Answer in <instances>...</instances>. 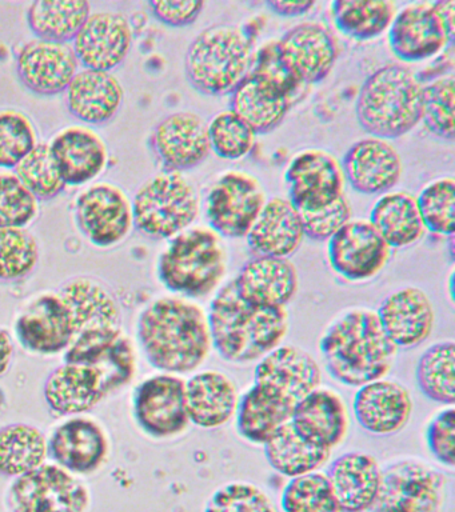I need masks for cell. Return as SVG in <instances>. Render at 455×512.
Returning <instances> with one entry per match:
<instances>
[{"label": "cell", "instance_id": "46", "mask_svg": "<svg viewBox=\"0 0 455 512\" xmlns=\"http://www.w3.org/2000/svg\"><path fill=\"white\" fill-rule=\"evenodd\" d=\"M39 246L26 228H0V280L27 278L37 268Z\"/></svg>", "mask_w": 455, "mask_h": 512}, {"label": "cell", "instance_id": "51", "mask_svg": "<svg viewBox=\"0 0 455 512\" xmlns=\"http://www.w3.org/2000/svg\"><path fill=\"white\" fill-rule=\"evenodd\" d=\"M250 71L270 80L271 83L277 84L281 90L290 96L294 104L302 99L306 87H309L293 74V71L283 60L278 39L267 40L258 50H255L253 66H251Z\"/></svg>", "mask_w": 455, "mask_h": 512}, {"label": "cell", "instance_id": "25", "mask_svg": "<svg viewBox=\"0 0 455 512\" xmlns=\"http://www.w3.org/2000/svg\"><path fill=\"white\" fill-rule=\"evenodd\" d=\"M377 315L398 350L421 346L435 327L434 304L419 287L407 286L391 292L383 299Z\"/></svg>", "mask_w": 455, "mask_h": 512}, {"label": "cell", "instance_id": "13", "mask_svg": "<svg viewBox=\"0 0 455 512\" xmlns=\"http://www.w3.org/2000/svg\"><path fill=\"white\" fill-rule=\"evenodd\" d=\"M7 506L13 512H87L91 492L78 475L58 464L45 463L14 480Z\"/></svg>", "mask_w": 455, "mask_h": 512}, {"label": "cell", "instance_id": "43", "mask_svg": "<svg viewBox=\"0 0 455 512\" xmlns=\"http://www.w3.org/2000/svg\"><path fill=\"white\" fill-rule=\"evenodd\" d=\"M210 150L218 158L238 160L249 155L255 146L257 134L250 124L235 114L233 110H226L215 115L207 124Z\"/></svg>", "mask_w": 455, "mask_h": 512}, {"label": "cell", "instance_id": "34", "mask_svg": "<svg viewBox=\"0 0 455 512\" xmlns=\"http://www.w3.org/2000/svg\"><path fill=\"white\" fill-rule=\"evenodd\" d=\"M66 104L78 120L86 124H103L121 110L125 91L111 72L78 71L67 87Z\"/></svg>", "mask_w": 455, "mask_h": 512}, {"label": "cell", "instance_id": "31", "mask_svg": "<svg viewBox=\"0 0 455 512\" xmlns=\"http://www.w3.org/2000/svg\"><path fill=\"white\" fill-rule=\"evenodd\" d=\"M291 423L307 439L333 451L346 442L350 415L337 391L319 387L295 407Z\"/></svg>", "mask_w": 455, "mask_h": 512}, {"label": "cell", "instance_id": "37", "mask_svg": "<svg viewBox=\"0 0 455 512\" xmlns=\"http://www.w3.org/2000/svg\"><path fill=\"white\" fill-rule=\"evenodd\" d=\"M369 222L391 250L413 246L426 232L417 200L407 191L381 195L371 208Z\"/></svg>", "mask_w": 455, "mask_h": 512}, {"label": "cell", "instance_id": "7", "mask_svg": "<svg viewBox=\"0 0 455 512\" xmlns=\"http://www.w3.org/2000/svg\"><path fill=\"white\" fill-rule=\"evenodd\" d=\"M58 294L66 304L73 327L65 362L93 363L125 335L121 304L101 280L77 276L67 280Z\"/></svg>", "mask_w": 455, "mask_h": 512}, {"label": "cell", "instance_id": "8", "mask_svg": "<svg viewBox=\"0 0 455 512\" xmlns=\"http://www.w3.org/2000/svg\"><path fill=\"white\" fill-rule=\"evenodd\" d=\"M254 52L249 36L237 27L205 28L187 48V80L203 95L231 94L249 74Z\"/></svg>", "mask_w": 455, "mask_h": 512}, {"label": "cell", "instance_id": "10", "mask_svg": "<svg viewBox=\"0 0 455 512\" xmlns=\"http://www.w3.org/2000/svg\"><path fill=\"white\" fill-rule=\"evenodd\" d=\"M454 31V0L410 3L394 16L390 48L403 62H422L451 46Z\"/></svg>", "mask_w": 455, "mask_h": 512}, {"label": "cell", "instance_id": "32", "mask_svg": "<svg viewBox=\"0 0 455 512\" xmlns=\"http://www.w3.org/2000/svg\"><path fill=\"white\" fill-rule=\"evenodd\" d=\"M342 512H370L378 498L382 467L366 452H346L326 472Z\"/></svg>", "mask_w": 455, "mask_h": 512}, {"label": "cell", "instance_id": "50", "mask_svg": "<svg viewBox=\"0 0 455 512\" xmlns=\"http://www.w3.org/2000/svg\"><path fill=\"white\" fill-rule=\"evenodd\" d=\"M203 512H278V508L257 484L230 482L215 490Z\"/></svg>", "mask_w": 455, "mask_h": 512}, {"label": "cell", "instance_id": "19", "mask_svg": "<svg viewBox=\"0 0 455 512\" xmlns=\"http://www.w3.org/2000/svg\"><path fill=\"white\" fill-rule=\"evenodd\" d=\"M15 338L31 354L65 352L73 339L69 311L58 292H42L25 304L15 319Z\"/></svg>", "mask_w": 455, "mask_h": 512}, {"label": "cell", "instance_id": "27", "mask_svg": "<svg viewBox=\"0 0 455 512\" xmlns=\"http://www.w3.org/2000/svg\"><path fill=\"white\" fill-rule=\"evenodd\" d=\"M278 44L287 66L309 87L325 80L338 58L334 35L321 23L298 24L278 39Z\"/></svg>", "mask_w": 455, "mask_h": 512}, {"label": "cell", "instance_id": "3", "mask_svg": "<svg viewBox=\"0 0 455 512\" xmlns=\"http://www.w3.org/2000/svg\"><path fill=\"white\" fill-rule=\"evenodd\" d=\"M319 351L335 382L357 388L385 379L399 352L377 311L366 307L350 308L334 319L319 339Z\"/></svg>", "mask_w": 455, "mask_h": 512}, {"label": "cell", "instance_id": "39", "mask_svg": "<svg viewBox=\"0 0 455 512\" xmlns=\"http://www.w3.org/2000/svg\"><path fill=\"white\" fill-rule=\"evenodd\" d=\"M90 15L85 0H38L27 10V24L37 39L69 43Z\"/></svg>", "mask_w": 455, "mask_h": 512}, {"label": "cell", "instance_id": "44", "mask_svg": "<svg viewBox=\"0 0 455 512\" xmlns=\"http://www.w3.org/2000/svg\"><path fill=\"white\" fill-rule=\"evenodd\" d=\"M417 200L419 214L426 231L437 235L453 236L455 228V182L454 178L433 180L419 191Z\"/></svg>", "mask_w": 455, "mask_h": 512}, {"label": "cell", "instance_id": "1", "mask_svg": "<svg viewBox=\"0 0 455 512\" xmlns=\"http://www.w3.org/2000/svg\"><path fill=\"white\" fill-rule=\"evenodd\" d=\"M322 384L317 360L301 347L282 344L259 360L254 383L239 399L235 424L241 438L263 446L290 422L295 407Z\"/></svg>", "mask_w": 455, "mask_h": 512}, {"label": "cell", "instance_id": "20", "mask_svg": "<svg viewBox=\"0 0 455 512\" xmlns=\"http://www.w3.org/2000/svg\"><path fill=\"white\" fill-rule=\"evenodd\" d=\"M151 147L163 170H193L210 154L207 124L195 112H174L161 120L151 135Z\"/></svg>", "mask_w": 455, "mask_h": 512}, {"label": "cell", "instance_id": "28", "mask_svg": "<svg viewBox=\"0 0 455 512\" xmlns=\"http://www.w3.org/2000/svg\"><path fill=\"white\" fill-rule=\"evenodd\" d=\"M233 282L247 302L274 308H286L299 288L294 263L273 256H254L247 260Z\"/></svg>", "mask_w": 455, "mask_h": 512}, {"label": "cell", "instance_id": "16", "mask_svg": "<svg viewBox=\"0 0 455 512\" xmlns=\"http://www.w3.org/2000/svg\"><path fill=\"white\" fill-rule=\"evenodd\" d=\"M327 242L331 270L350 283L377 278L393 251L366 219L350 220Z\"/></svg>", "mask_w": 455, "mask_h": 512}, {"label": "cell", "instance_id": "53", "mask_svg": "<svg viewBox=\"0 0 455 512\" xmlns=\"http://www.w3.org/2000/svg\"><path fill=\"white\" fill-rule=\"evenodd\" d=\"M426 444L433 458L447 468L455 466V410L443 408L426 427Z\"/></svg>", "mask_w": 455, "mask_h": 512}, {"label": "cell", "instance_id": "22", "mask_svg": "<svg viewBox=\"0 0 455 512\" xmlns=\"http://www.w3.org/2000/svg\"><path fill=\"white\" fill-rule=\"evenodd\" d=\"M133 46V28L118 12H95L73 40L79 64L89 70L110 72L125 62Z\"/></svg>", "mask_w": 455, "mask_h": 512}, {"label": "cell", "instance_id": "54", "mask_svg": "<svg viewBox=\"0 0 455 512\" xmlns=\"http://www.w3.org/2000/svg\"><path fill=\"white\" fill-rule=\"evenodd\" d=\"M149 7L155 18L169 27H187L201 16L202 0H154Z\"/></svg>", "mask_w": 455, "mask_h": 512}, {"label": "cell", "instance_id": "18", "mask_svg": "<svg viewBox=\"0 0 455 512\" xmlns=\"http://www.w3.org/2000/svg\"><path fill=\"white\" fill-rule=\"evenodd\" d=\"M47 446L54 463L75 475L101 470L111 450L106 428L86 415L69 416L59 423L47 438Z\"/></svg>", "mask_w": 455, "mask_h": 512}, {"label": "cell", "instance_id": "52", "mask_svg": "<svg viewBox=\"0 0 455 512\" xmlns=\"http://www.w3.org/2000/svg\"><path fill=\"white\" fill-rule=\"evenodd\" d=\"M298 212L301 216L305 238L325 242L350 222L353 208H351L350 200L343 195L330 206Z\"/></svg>", "mask_w": 455, "mask_h": 512}, {"label": "cell", "instance_id": "23", "mask_svg": "<svg viewBox=\"0 0 455 512\" xmlns=\"http://www.w3.org/2000/svg\"><path fill=\"white\" fill-rule=\"evenodd\" d=\"M355 420L371 435L391 436L405 430L414 412V400L402 383L379 379L363 384L353 399Z\"/></svg>", "mask_w": 455, "mask_h": 512}, {"label": "cell", "instance_id": "11", "mask_svg": "<svg viewBox=\"0 0 455 512\" xmlns=\"http://www.w3.org/2000/svg\"><path fill=\"white\" fill-rule=\"evenodd\" d=\"M450 479L417 458H403L382 468V482L370 512H443Z\"/></svg>", "mask_w": 455, "mask_h": 512}, {"label": "cell", "instance_id": "4", "mask_svg": "<svg viewBox=\"0 0 455 512\" xmlns=\"http://www.w3.org/2000/svg\"><path fill=\"white\" fill-rule=\"evenodd\" d=\"M209 316L213 350L226 362H259L282 346L290 330L287 308L259 306L238 294L233 280L215 292Z\"/></svg>", "mask_w": 455, "mask_h": 512}, {"label": "cell", "instance_id": "14", "mask_svg": "<svg viewBox=\"0 0 455 512\" xmlns=\"http://www.w3.org/2000/svg\"><path fill=\"white\" fill-rule=\"evenodd\" d=\"M133 415L143 434L157 440L178 438L190 427L186 380L174 374L150 376L134 392Z\"/></svg>", "mask_w": 455, "mask_h": 512}, {"label": "cell", "instance_id": "2", "mask_svg": "<svg viewBox=\"0 0 455 512\" xmlns=\"http://www.w3.org/2000/svg\"><path fill=\"white\" fill-rule=\"evenodd\" d=\"M137 336L147 362L165 374H191L213 351L205 308L178 295L153 300L139 315Z\"/></svg>", "mask_w": 455, "mask_h": 512}, {"label": "cell", "instance_id": "41", "mask_svg": "<svg viewBox=\"0 0 455 512\" xmlns=\"http://www.w3.org/2000/svg\"><path fill=\"white\" fill-rule=\"evenodd\" d=\"M415 379L419 391L427 399L443 406L455 403V344L453 340H441L431 344L419 356Z\"/></svg>", "mask_w": 455, "mask_h": 512}, {"label": "cell", "instance_id": "24", "mask_svg": "<svg viewBox=\"0 0 455 512\" xmlns=\"http://www.w3.org/2000/svg\"><path fill=\"white\" fill-rule=\"evenodd\" d=\"M353 190L363 195H383L397 186L403 172L401 155L389 140H359L347 150L341 163Z\"/></svg>", "mask_w": 455, "mask_h": 512}, {"label": "cell", "instance_id": "6", "mask_svg": "<svg viewBox=\"0 0 455 512\" xmlns=\"http://www.w3.org/2000/svg\"><path fill=\"white\" fill-rule=\"evenodd\" d=\"M229 252L209 226L190 227L174 236L158 260V279L174 295L202 299L221 288Z\"/></svg>", "mask_w": 455, "mask_h": 512}, {"label": "cell", "instance_id": "45", "mask_svg": "<svg viewBox=\"0 0 455 512\" xmlns=\"http://www.w3.org/2000/svg\"><path fill=\"white\" fill-rule=\"evenodd\" d=\"M455 79L442 76L422 88V122L437 138L453 142L455 136Z\"/></svg>", "mask_w": 455, "mask_h": 512}, {"label": "cell", "instance_id": "5", "mask_svg": "<svg viewBox=\"0 0 455 512\" xmlns=\"http://www.w3.org/2000/svg\"><path fill=\"white\" fill-rule=\"evenodd\" d=\"M422 83L402 64H386L363 82L355 114L374 138L398 139L422 122Z\"/></svg>", "mask_w": 455, "mask_h": 512}, {"label": "cell", "instance_id": "49", "mask_svg": "<svg viewBox=\"0 0 455 512\" xmlns=\"http://www.w3.org/2000/svg\"><path fill=\"white\" fill-rule=\"evenodd\" d=\"M39 214V200L14 172H0V228H26Z\"/></svg>", "mask_w": 455, "mask_h": 512}, {"label": "cell", "instance_id": "26", "mask_svg": "<svg viewBox=\"0 0 455 512\" xmlns=\"http://www.w3.org/2000/svg\"><path fill=\"white\" fill-rule=\"evenodd\" d=\"M43 394L50 410L61 416L85 415L113 395L101 368L70 362L49 376Z\"/></svg>", "mask_w": 455, "mask_h": 512}, {"label": "cell", "instance_id": "12", "mask_svg": "<svg viewBox=\"0 0 455 512\" xmlns=\"http://www.w3.org/2000/svg\"><path fill=\"white\" fill-rule=\"evenodd\" d=\"M266 202L265 187L254 175L239 170L223 172L207 192V223L222 238H246Z\"/></svg>", "mask_w": 455, "mask_h": 512}, {"label": "cell", "instance_id": "42", "mask_svg": "<svg viewBox=\"0 0 455 512\" xmlns=\"http://www.w3.org/2000/svg\"><path fill=\"white\" fill-rule=\"evenodd\" d=\"M283 512H342L326 472L291 478L281 495Z\"/></svg>", "mask_w": 455, "mask_h": 512}, {"label": "cell", "instance_id": "21", "mask_svg": "<svg viewBox=\"0 0 455 512\" xmlns=\"http://www.w3.org/2000/svg\"><path fill=\"white\" fill-rule=\"evenodd\" d=\"M79 66L70 43L33 39L23 44L17 56V72L23 86L41 96L65 92Z\"/></svg>", "mask_w": 455, "mask_h": 512}, {"label": "cell", "instance_id": "33", "mask_svg": "<svg viewBox=\"0 0 455 512\" xmlns=\"http://www.w3.org/2000/svg\"><path fill=\"white\" fill-rule=\"evenodd\" d=\"M305 239L301 216L289 199L267 200L255 219L247 244L255 256L289 259Z\"/></svg>", "mask_w": 455, "mask_h": 512}, {"label": "cell", "instance_id": "15", "mask_svg": "<svg viewBox=\"0 0 455 512\" xmlns=\"http://www.w3.org/2000/svg\"><path fill=\"white\" fill-rule=\"evenodd\" d=\"M75 220L79 230L94 246L114 247L133 231V203L121 187L113 183H95L79 194Z\"/></svg>", "mask_w": 455, "mask_h": 512}, {"label": "cell", "instance_id": "56", "mask_svg": "<svg viewBox=\"0 0 455 512\" xmlns=\"http://www.w3.org/2000/svg\"><path fill=\"white\" fill-rule=\"evenodd\" d=\"M14 358V342L10 332L0 327V376L10 370Z\"/></svg>", "mask_w": 455, "mask_h": 512}, {"label": "cell", "instance_id": "47", "mask_svg": "<svg viewBox=\"0 0 455 512\" xmlns=\"http://www.w3.org/2000/svg\"><path fill=\"white\" fill-rule=\"evenodd\" d=\"M14 170L23 186L38 200L53 199L65 190V180L59 174L49 144L38 143Z\"/></svg>", "mask_w": 455, "mask_h": 512}, {"label": "cell", "instance_id": "48", "mask_svg": "<svg viewBox=\"0 0 455 512\" xmlns=\"http://www.w3.org/2000/svg\"><path fill=\"white\" fill-rule=\"evenodd\" d=\"M34 123L21 111H0V168H15L37 147Z\"/></svg>", "mask_w": 455, "mask_h": 512}, {"label": "cell", "instance_id": "29", "mask_svg": "<svg viewBox=\"0 0 455 512\" xmlns=\"http://www.w3.org/2000/svg\"><path fill=\"white\" fill-rule=\"evenodd\" d=\"M239 394L231 376L218 370L198 372L186 380V404L190 423L203 430H217L237 414Z\"/></svg>", "mask_w": 455, "mask_h": 512}, {"label": "cell", "instance_id": "40", "mask_svg": "<svg viewBox=\"0 0 455 512\" xmlns=\"http://www.w3.org/2000/svg\"><path fill=\"white\" fill-rule=\"evenodd\" d=\"M397 7L387 0H335L331 3L334 24L343 35L371 40L389 30Z\"/></svg>", "mask_w": 455, "mask_h": 512}, {"label": "cell", "instance_id": "9", "mask_svg": "<svg viewBox=\"0 0 455 512\" xmlns=\"http://www.w3.org/2000/svg\"><path fill=\"white\" fill-rule=\"evenodd\" d=\"M131 203L134 227L157 240L173 239L186 231L201 212L197 188L179 172L162 171L151 176Z\"/></svg>", "mask_w": 455, "mask_h": 512}, {"label": "cell", "instance_id": "38", "mask_svg": "<svg viewBox=\"0 0 455 512\" xmlns=\"http://www.w3.org/2000/svg\"><path fill=\"white\" fill-rule=\"evenodd\" d=\"M47 436L33 424L13 423L0 428V474L17 479L47 463Z\"/></svg>", "mask_w": 455, "mask_h": 512}, {"label": "cell", "instance_id": "55", "mask_svg": "<svg viewBox=\"0 0 455 512\" xmlns=\"http://www.w3.org/2000/svg\"><path fill=\"white\" fill-rule=\"evenodd\" d=\"M266 6L274 14L294 18V16L307 14L315 6V2H311V0H270V2H266Z\"/></svg>", "mask_w": 455, "mask_h": 512}, {"label": "cell", "instance_id": "35", "mask_svg": "<svg viewBox=\"0 0 455 512\" xmlns=\"http://www.w3.org/2000/svg\"><path fill=\"white\" fill-rule=\"evenodd\" d=\"M230 95V110L245 119L257 135L277 130L294 106L277 84L251 71Z\"/></svg>", "mask_w": 455, "mask_h": 512}, {"label": "cell", "instance_id": "36", "mask_svg": "<svg viewBox=\"0 0 455 512\" xmlns=\"http://www.w3.org/2000/svg\"><path fill=\"white\" fill-rule=\"evenodd\" d=\"M263 451L271 468L290 479L321 470L333 452L307 439L291 422L270 436L263 444Z\"/></svg>", "mask_w": 455, "mask_h": 512}, {"label": "cell", "instance_id": "30", "mask_svg": "<svg viewBox=\"0 0 455 512\" xmlns=\"http://www.w3.org/2000/svg\"><path fill=\"white\" fill-rule=\"evenodd\" d=\"M49 146L66 186H82L97 179L109 163L102 136L85 126L65 128Z\"/></svg>", "mask_w": 455, "mask_h": 512}, {"label": "cell", "instance_id": "17", "mask_svg": "<svg viewBox=\"0 0 455 512\" xmlns=\"http://www.w3.org/2000/svg\"><path fill=\"white\" fill-rule=\"evenodd\" d=\"M289 200L298 211L330 206L345 195L341 163L321 148H309L291 158L285 171Z\"/></svg>", "mask_w": 455, "mask_h": 512}]
</instances>
